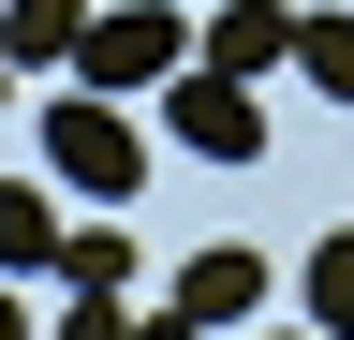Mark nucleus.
Listing matches in <instances>:
<instances>
[{
  "mask_svg": "<svg viewBox=\"0 0 354 340\" xmlns=\"http://www.w3.org/2000/svg\"><path fill=\"white\" fill-rule=\"evenodd\" d=\"M44 178H59L74 207H133L148 193V134H133L104 89H59L44 104Z\"/></svg>",
  "mask_w": 354,
  "mask_h": 340,
  "instance_id": "f257e3e1",
  "label": "nucleus"
},
{
  "mask_svg": "<svg viewBox=\"0 0 354 340\" xmlns=\"http://www.w3.org/2000/svg\"><path fill=\"white\" fill-rule=\"evenodd\" d=\"M74 74H88V89H177V74H192V30H177V0H88Z\"/></svg>",
  "mask_w": 354,
  "mask_h": 340,
  "instance_id": "f03ea898",
  "label": "nucleus"
},
{
  "mask_svg": "<svg viewBox=\"0 0 354 340\" xmlns=\"http://www.w3.org/2000/svg\"><path fill=\"white\" fill-rule=\"evenodd\" d=\"M177 148H207V163H251V148H266V104H251V74H221V60H192V74H177Z\"/></svg>",
  "mask_w": 354,
  "mask_h": 340,
  "instance_id": "7ed1b4c3",
  "label": "nucleus"
},
{
  "mask_svg": "<svg viewBox=\"0 0 354 340\" xmlns=\"http://www.w3.org/2000/svg\"><path fill=\"white\" fill-rule=\"evenodd\" d=\"M162 311H192V325H251V311H266V251H251V237H221V251H192Z\"/></svg>",
  "mask_w": 354,
  "mask_h": 340,
  "instance_id": "20e7f679",
  "label": "nucleus"
},
{
  "mask_svg": "<svg viewBox=\"0 0 354 340\" xmlns=\"http://www.w3.org/2000/svg\"><path fill=\"white\" fill-rule=\"evenodd\" d=\"M192 60H221V74H281V60H295V15H281V0H221V15L192 30Z\"/></svg>",
  "mask_w": 354,
  "mask_h": 340,
  "instance_id": "39448f33",
  "label": "nucleus"
},
{
  "mask_svg": "<svg viewBox=\"0 0 354 340\" xmlns=\"http://www.w3.org/2000/svg\"><path fill=\"white\" fill-rule=\"evenodd\" d=\"M59 178H0V281H30V267H59Z\"/></svg>",
  "mask_w": 354,
  "mask_h": 340,
  "instance_id": "423d86ee",
  "label": "nucleus"
},
{
  "mask_svg": "<svg viewBox=\"0 0 354 340\" xmlns=\"http://www.w3.org/2000/svg\"><path fill=\"white\" fill-rule=\"evenodd\" d=\"M44 281H59V296H133V222H74Z\"/></svg>",
  "mask_w": 354,
  "mask_h": 340,
  "instance_id": "0eeeda50",
  "label": "nucleus"
},
{
  "mask_svg": "<svg viewBox=\"0 0 354 340\" xmlns=\"http://www.w3.org/2000/svg\"><path fill=\"white\" fill-rule=\"evenodd\" d=\"M74 30H88V0H0V60H15V74L74 60Z\"/></svg>",
  "mask_w": 354,
  "mask_h": 340,
  "instance_id": "6e6552de",
  "label": "nucleus"
},
{
  "mask_svg": "<svg viewBox=\"0 0 354 340\" xmlns=\"http://www.w3.org/2000/svg\"><path fill=\"white\" fill-rule=\"evenodd\" d=\"M295 74H310V89L354 118V15H295Z\"/></svg>",
  "mask_w": 354,
  "mask_h": 340,
  "instance_id": "1a4fd4ad",
  "label": "nucleus"
},
{
  "mask_svg": "<svg viewBox=\"0 0 354 340\" xmlns=\"http://www.w3.org/2000/svg\"><path fill=\"white\" fill-rule=\"evenodd\" d=\"M295 296H310L325 325H354V237H325V251H310V267H295Z\"/></svg>",
  "mask_w": 354,
  "mask_h": 340,
  "instance_id": "9d476101",
  "label": "nucleus"
},
{
  "mask_svg": "<svg viewBox=\"0 0 354 340\" xmlns=\"http://www.w3.org/2000/svg\"><path fill=\"white\" fill-rule=\"evenodd\" d=\"M44 340H133V296H59V325Z\"/></svg>",
  "mask_w": 354,
  "mask_h": 340,
  "instance_id": "9b49d317",
  "label": "nucleus"
},
{
  "mask_svg": "<svg viewBox=\"0 0 354 340\" xmlns=\"http://www.w3.org/2000/svg\"><path fill=\"white\" fill-rule=\"evenodd\" d=\"M0 340H44V311H30V296H0Z\"/></svg>",
  "mask_w": 354,
  "mask_h": 340,
  "instance_id": "f8f14e48",
  "label": "nucleus"
},
{
  "mask_svg": "<svg viewBox=\"0 0 354 340\" xmlns=\"http://www.w3.org/2000/svg\"><path fill=\"white\" fill-rule=\"evenodd\" d=\"M133 340H207V325H192V311H162V325H133Z\"/></svg>",
  "mask_w": 354,
  "mask_h": 340,
  "instance_id": "ddd939ff",
  "label": "nucleus"
},
{
  "mask_svg": "<svg viewBox=\"0 0 354 340\" xmlns=\"http://www.w3.org/2000/svg\"><path fill=\"white\" fill-rule=\"evenodd\" d=\"M0 89H15V60H0Z\"/></svg>",
  "mask_w": 354,
  "mask_h": 340,
  "instance_id": "4468645a",
  "label": "nucleus"
},
{
  "mask_svg": "<svg viewBox=\"0 0 354 340\" xmlns=\"http://www.w3.org/2000/svg\"><path fill=\"white\" fill-rule=\"evenodd\" d=\"M325 340H354V325H325Z\"/></svg>",
  "mask_w": 354,
  "mask_h": 340,
  "instance_id": "2eb2a0df",
  "label": "nucleus"
},
{
  "mask_svg": "<svg viewBox=\"0 0 354 340\" xmlns=\"http://www.w3.org/2000/svg\"><path fill=\"white\" fill-rule=\"evenodd\" d=\"M177 15H192V0H177Z\"/></svg>",
  "mask_w": 354,
  "mask_h": 340,
  "instance_id": "dca6fc26",
  "label": "nucleus"
}]
</instances>
